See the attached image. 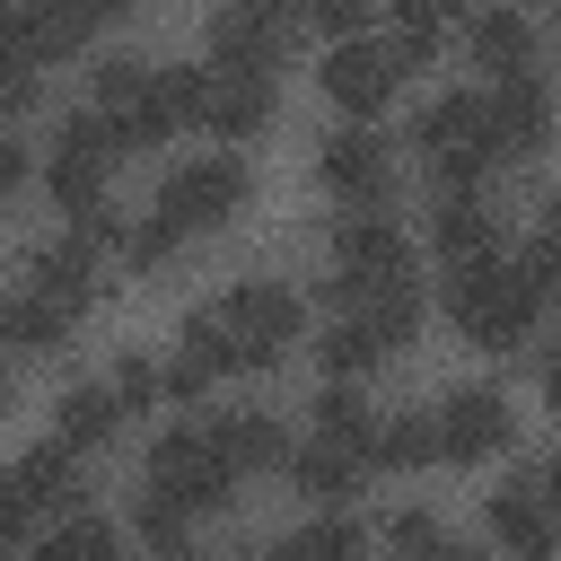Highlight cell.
<instances>
[{
    "mask_svg": "<svg viewBox=\"0 0 561 561\" xmlns=\"http://www.w3.org/2000/svg\"><path fill=\"white\" fill-rule=\"evenodd\" d=\"M149 491L175 500V508H193V517L237 500V473H228V456L210 447V421H184V430H167V438L149 447Z\"/></svg>",
    "mask_w": 561,
    "mask_h": 561,
    "instance_id": "8",
    "label": "cell"
},
{
    "mask_svg": "<svg viewBox=\"0 0 561 561\" xmlns=\"http://www.w3.org/2000/svg\"><path fill=\"white\" fill-rule=\"evenodd\" d=\"M359 552H368L359 517H307L298 535H280V552H272V561H359Z\"/></svg>",
    "mask_w": 561,
    "mask_h": 561,
    "instance_id": "28",
    "label": "cell"
},
{
    "mask_svg": "<svg viewBox=\"0 0 561 561\" xmlns=\"http://www.w3.org/2000/svg\"><path fill=\"white\" fill-rule=\"evenodd\" d=\"M403 18H447V9H465V0H394Z\"/></svg>",
    "mask_w": 561,
    "mask_h": 561,
    "instance_id": "41",
    "label": "cell"
},
{
    "mask_svg": "<svg viewBox=\"0 0 561 561\" xmlns=\"http://www.w3.org/2000/svg\"><path fill=\"white\" fill-rule=\"evenodd\" d=\"M535 491L552 500V517H561V456H543V473H535Z\"/></svg>",
    "mask_w": 561,
    "mask_h": 561,
    "instance_id": "39",
    "label": "cell"
},
{
    "mask_svg": "<svg viewBox=\"0 0 561 561\" xmlns=\"http://www.w3.org/2000/svg\"><path fill=\"white\" fill-rule=\"evenodd\" d=\"M482 105H491V149H500V158H535V149H552V140H561V96H552L535 70L500 79Z\"/></svg>",
    "mask_w": 561,
    "mask_h": 561,
    "instance_id": "14",
    "label": "cell"
},
{
    "mask_svg": "<svg viewBox=\"0 0 561 561\" xmlns=\"http://www.w3.org/2000/svg\"><path fill=\"white\" fill-rule=\"evenodd\" d=\"M26 289H44V298H61V307H88L96 298V245L70 228V237H44L35 254H26Z\"/></svg>",
    "mask_w": 561,
    "mask_h": 561,
    "instance_id": "21",
    "label": "cell"
},
{
    "mask_svg": "<svg viewBox=\"0 0 561 561\" xmlns=\"http://www.w3.org/2000/svg\"><path fill=\"white\" fill-rule=\"evenodd\" d=\"M316 430H324V438H351V447L377 438V412L359 403V377H333V386L316 394Z\"/></svg>",
    "mask_w": 561,
    "mask_h": 561,
    "instance_id": "30",
    "label": "cell"
},
{
    "mask_svg": "<svg viewBox=\"0 0 561 561\" xmlns=\"http://www.w3.org/2000/svg\"><path fill=\"white\" fill-rule=\"evenodd\" d=\"M298 26H307L298 0H228V9L210 18V61H219V70H272Z\"/></svg>",
    "mask_w": 561,
    "mask_h": 561,
    "instance_id": "11",
    "label": "cell"
},
{
    "mask_svg": "<svg viewBox=\"0 0 561 561\" xmlns=\"http://www.w3.org/2000/svg\"><path fill=\"white\" fill-rule=\"evenodd\" d=\"M0 403H9V368H0Z\"/></svg>",
    "mask_w": 561,
    "mask_h": 561,
    "instance_id": "44",
    "label": "cell"
},
{
    "mask_svg": "<svg viewBox=\"0 0 561 561\" xmlns=\"http://www.w3.org/2000/svg\"><path fill=\"white\" fill-rule=\"evenodd\" d=\"M465 53H473L482 70H500V79H517V70L535 61V26H526L517 9H482L473 35H465Z\"/></svg>",
    "mask_w": 561,
    "mask_h": 561,
    "instance_id": "24",
    "label": "cell"
},
{
    "mask_svg": "<svg viewBox=\"0 0 561 561\" xmlns=\"http://www.w3.org/2000/svg\"><path fill=\"white\" fill-rule=\"evenodd\" d=\"M210 324H219V342H228V368H272L289 342H298V298L280 289V280H237L219 307H210Z\"/></svg>",
    "mask_w": 561,
    "mask_h": 561,
    "instance_id": "5",
    "label": "cell"
},
{
    "mask_svg": "<svg viewBox=\"0 0 561 561\" xmlns=\"http://www.w3.org/2000/svg\"><path fill=\"white\" fill-rule=\"evenodd\" d=\"M316 184L333 193V202H351V210H377L386 193H394V158H386V140L377 131H333L324 149H316Z\"/></svg>",
    "mask_w": 561,
    "mask_h": 561,
    "instance_id": "15",
    "label": "cell"
},
{
    "mask_svg": "<svg viewBox=\"0 0 561 561\" xmlns=\"http://www.w3.org/2000/svg\"><path fill=\"white\" fill-rule=\"evenodd\" d=\"M368 289H412V237L394 219H377V210H351L333 228V280H324V298L351 307Z\"/></svg>",
    "mask_w": 561,
    "mask_h": 561,
    "instance_id": "4",
    "label": "cell"
},
{
    "mask_svg": "<svg viewBox=\"0 0 561 561\" xmlns=\"http://www.w3.org/2000/svg\"><path fill=\"white\" fill-rule=\"evenodd\" d=\"M70 324H79V307H61V298H44V289H26V298H9V342L18 351H61L70 342Z\"/></svg>",
    "mask_w": 561,
    "mask_h": 561,
    "instance_id": "26",
    "label": "cell"
},
{
    "mask_svg": "<svg viewBox=\"0 0 561 561\" xmlns=\"http://www.w3.org/2000/svg\"><path fill=\"white\" fill-rule=\"evenodd\" d=\"M210 561H272V552H210Z\"/></svg>",
    "mask_w": 561,
    "mask_h": 561,
    "instance_id": "43",
    "label": "cell"
},
{
    "mask_svg": "<svg viewBox=\"0 0 561 561\" xmlns=\"http://www.w3.org/2000/svg\"><path fill=\"white\" fill-rule=\"evenodd\" d=\"M0 324H9V307H0Z\"/></svg>",
    "mask_w": 561,
    "mask_h": 561,
    "instance_id": "46",
    "label": "cell"
},
{
    "mask_svg": "<svg viewBox=\"0 0 561 561\" xmlns=\"http://www.w3.org/2000/svg\"><path fill=\"white\" fill-rule=\"evenodd\" d=\"M245 193H254L245 158H237V149H219V158H184V167L158 184V202H149V210H158L175 237H202V228L237 219V210H245Z\"/></svg>",
    "mask_w": 561,
    "mask_h": 561,
    "instance_id": "6",
    "label": "cell"
},
{
    "mask_svg": "<svg viewBox=\"0 0 561 561\" xmlns=\"http://www.w3.org/2000/svg\"><path fill=\"white\" fill-rule=\"evenodd\" d=\"M105 386H114V394H123V412H149V403H158V394H167V368H149V359H140V351H123V359H114V377H105Z\"/></svg>",
    "mask_w": 561,
    "mask_h": 561,
    "instance_id": "34",
    "label": "cell"
},
{
    "mask_svg": "<svg viewBox=\"0 0 561 561\" xmlns=\"http://www.w3.org/2000/svg\"><path fill=\"white\" fill-rule=\"evenodd\" d=\"M202 88H210V70H184V61H131V53L96 61V114H114V131L131 149L167 140L175 123H202Z\"/></svg>",
    "mask_w": 561,
    "mask_h": 561,
    "instance_id": "1",
    "label": "cell"
},
{
    "mask_svg": "<svg viewBox=\"0 0 561 561\" xmlns=\"http://www.w3.org/2000/svg\"><path fill=\"white\" fill-rule=\"evenodd\" d=\"M88 35L96 26L79 18V0H0V70H44Z\"/></svg>",
    "mask_w": 561,
    "mask_h": 561,
    "instance_id": "13",
    "label": "cell"
},
{
    "mask_svg": "<svg viewBox=\"0 0 561 561\" xmlns=\"http://www.w3.org/2000/svg\"><path fill=\"white\" fill-rule=\"evenodd\" d=\"M175 254H184V237H175L158 210H140V219L123 228V263H131V272H167Z\"/></svg>",
    "mask_w": 561,
    "mask_h": 561,
    "instance_id": "32",
    "label": "cell"
},
{
    "mask_svg": "<svg viewBox=\"0 0 561 561\" xmlns=\"http://www.w3.org/2000/svg\"><path fill=\"white\" fill-rule=\"evenodd\" d=\"M210 447L228 456V473H237V482H254V473H280V465H289L280 421H272V412H254V403H245V412H210Z\"/></svg>",
    "mask_w": 561,
    "mask_h": 561,
    "instance_id": "20",
    "label": "cell"
},
{
    "mask_svg": "<svg viewBox=\"0 0 561 561\" xmlns=\"http://www.w3.org/2000/svg\"><path fill=\"white\" fill-rule=\"evenodd\" d=\"M359 473H368V447H351V438H307V447H289V482L307 491V500H342V491H359Z\"/></svg>",
    "mask_w": 561,
    "mask_h": 561,
    "instance_id": "22",
    "label": "cell"
},
{
    "mask_svg": "<svg viewBox=\"0 0 561 561\" xmlns=\"http://www.w3.org/2000/svg\"><path fill=\"white\" fill-rule=\"evenodd\" d=\"M18 175H26V149H18V140H9V131H0V193H9V184H18Z\"/></svg>",
    "mask_w": 561,
    "mask_h": 561,
    "instance_id": "38",
    "label": "cell"
},
{
    "mask_svg": "<svg viewBox=\"0 0 561 561\" xmlns=\"http://www.w3.org/2000/svg\"><path fill=\"white\" fill-rule=\"evenodd\" d=\"M412 333H421V289H368V298H351V307L333 316V333H324L316 351H324L333 377H368V368L394 359Z\"/></svg>",
    "mask_w": 561,
    "mask_h": 561,
    "instance_id": "3",
    "label": "cell"
},
{
    "mask_svg": "<svg viewBox=\"0 0 561 561\" xmlns=\"http://www.w3.org/2000/svg\"><path fill=\"white\" fill-rule=\"evenodd\" d=\"M131 535H140L149 561H193V508L158 500L149 482H140V500H131Z\"/></svg>",
    "mask_w": 561,
    "mask_h": 561,
    "instance_id": "25",
    "label": "cell"
},
{
    "mask_svg": "<svg viewBox=\"0 0 561 561\" xmlns=\"http://www.w3.org/2000/svg\"><path fill=\"white\" fill-rule=\"evenodd\" d=\"M412 140H421V167L438 175V184H473V175H491V105L473 96V88H456V96H438L421 123H412Z\"/></svg>",
    "mask_w": 561,
    "mask_h": 561,
    "instance_id": "7",
    "label": "cell"
},
{
    "mask_svg": "<svg viewBox=\"0 0 561 561\" xmlns=\"http://www.w3.org/2000/svg\"><path fill=\"white\" fill-rule=\"evenodd\" d=\"M430 456H438V421L430 412H386L377 438H368V465H394V473H412Z\"/></svg>",
    "mask_w": 561,
    "mask_h": 561,
    "instance_id": "27",
    "label": "cell"
},
{
    "mask_svg": "<svg viewBox=\"0 0 561 561\" xmlns=\"http://www.w3.org/2000/svg\"><path fill=\"white\" fill-rule=\"evenodd\" d=\"M430 53H438V18H403L394 26V61L403 70H430Z\"/></svg>",
    "mask_w": 561,
    "mask_h": 561,
    "instance_id": "36",
    "label": "cell"
},
{
    "mask_svg": "<svg viewBox=\"0 0 561 561\" xmlns=\"http://www.w3.org/2000/svg\"><path fill=\"white\" fill-rule=\"evenodd\" d=\"M202 123H210V140H254V131L272 123V70H219V61H210Z\"/></svg>",
    "mask_w": 561,
    "mask_h": 561,
    "instance_id": "18",
    "label": "cell"
},
{
    "mask_svg": "<svg viewBox=\"0 0 561 561\" xmlns=\"http://www.w3.org/2000/svg\"><path fill=\"white\" fill-rule=\"evenodd\" d=\"M386 543H394L403 561H482V552H465L430 508H394V517H386Z\"/></svg>",
    "mask_w": 561,
    "mask_h": 561,
    "instance_id": "29",
    "label": "cell"
},
{
    "mask_svg": "<svg viewBox=\"0 0 561 561\" xmlns=\"http://www.w3.org/2000/svg\"><path fill=\"white\" fill-rule=\"evenodd\" d=\"M394 79H403V61H394V44H368V35H342V44L324 53V96H333L342 114H377V105L394 96Z\"/></svg>",
    "mask_w": 561,
    "mask_h": 561,
    "instance_id": "17",
    "label": "cell"
},
{
    "mask_svg": "<svg viewBox=\"0 0 561 561\" xmlns=\"http://www.w3.org/2000/svg\"><path fill=\"white\" fill-rule=\"evenodd\" d=\"M543 403H552V412H561V342H552V351H543Z\"/></svg>",
    "mask_w": 561,
    "mask_h": 561,
    "instance_id": "40",
    "label": "cell"
},
{
    "mask_svg": "<svg viewBox=\"0 0 561 561\" xmlns=\"http://www.w3.org/2000/svg\"><path fill=\"white\" fill-rule=\"evenodd\" d=\"M491 543H500V561H561V517L535 491V473L491 491Z\"/></svg>",
    "mask_w": 561,
    "mask_h": 561,
    "instance_id": "16",
    "label": "cell"
},
{
    "mask_svg": "<svg viewBox=\"0 0 561 561\" xmlns=\"http://www.w3.org/2000/svg\"><path fill=\"white\" fill-rule=\"evenodd\" d=\"M123 421H131V412H123V394H114V386H70V394L53 403V438H61L70 456L105 447V438H114Z\"/></svg>",
    "mask_w": 561,
    "mask_h": 561,
    "instance_id": "23",
    "label": "cell"
},
{
    "mask_svg": "<svg viewBox=\"0 0 561 561\" xmlns=\"http://www.w3.org/2000/svg\"><path fill=\"white\" fill-rule=\"evenodd\" d=\"M552 35H561V0H552Z\"/></svg>",
    "mask_w": 561,
    "mask_h": 561,
    "instance_id": "45",
    "label": "cell"
},
{
    "mask_svg": "<svg viewBox=\"0 0 561 561\" xmlns=\"http://www.w3.org/2000/svg\"><path fill=\"white\" fill-rule=\"evenodd\" d=\"M123 9H131V0H79V18H88V26H105V18H123Z\"/></svg>",
    "mask_w": 561,
    "mask_h": 561,
    "instance_id": "42",
    "label": "cell"
},
{
    "mask_svg": "<svg viewBox=\"0 0 561 561\" xmlns=\"http://www.w3.org/2000/svg\"><path fill=\"white\" fill-rule=\"evenodd\" d=\"M526 272H535L543 298H561V193L543 202V228H535V245H526Z\"/></svg>",
    "mask_w": 561,
    "mask_h": 561,
    "instance_id": "33",
    "label": "cell"
},
{
    "mask_svg": "<svg viewBox=\"0 0 561 561\" xmlns=\"http://www.w3.org/2000/svg\"><path fill=\"white\" fill-rule=\"evenodd\" d=\"M123 149H131V140L114 131V114H70V123H61V149H53V167H44L53 202H61L70 219L96 210V202H105V175H114Z\"/></svg>",
    "mask_w": 561,
    "mask_h": 561,
    "instance_id": "9",
    "label": "cell"
},
{
    "mask_svg": "<svg viewBox=\"0 0 561 561\" xmlns=\"http://www.w3.org/2000/svg\"><path fill=\"white\" fill-rule=\"evenodd\" d=\"M430 421H438V456H447V465H482V456H500L508 430H517V412H508L500 386H447V394L430 403Z\"/></svg>",
    "mask_w": 561,
    "mask_h": 561,
    "instance_id": "12",
    "label": "cell"
},
{
    "mask_svg": "<svg viewBox=\"0 0 561 561\" xmlns=\"http://www.w3.org/2000/svg\"><path fill=\"white\" fill-rule=\"evenodd\" d=\"M44 561H131V552H123V535H114L105 517H70V526L44 543Z\"/></svg>",
    "mask_w": 561,
    "mask_h": 561,
    "instance_id": "31",
    "label": "cell"
},
{
    "mask_svg": "<svg viewBox=\"0 0 561 561\" xmlns=\"http://www.w3.org/2000/svg\"><path fill=\"white\" fill-rule=\"evenodd\" d=\"M35 105V70H0V114H26Z\"/></svg>",
    "mask_w": 561,
    "mask_h": 561,
    "instance_id": "37",
    "label": "cell"
},
{
    "mask_svg": "<svg viewBox=\"0 0 561 561\" xmlns=\"http://www.w3.org/2000/svg\"><path fill=\"white\" fill-rule=\"evenodd\" d=\"M35 561H44V552H35Z\"/></svg>",
    "mask_w": 561,
    "mask_h": 561,
    "instance_id": "47",
    "label": "cell"
},
{
    "mask_svg": "<svg viewBox=\"0 0 561 561\" xmlns=\"http://www.w3.org/2000/svg\"><path fill=\"white\" fill-rule=\"evenodd\" d=\"M430 245L447 263H473V254H500V210L473 193V184H447L438 210H430Z\"/></svg>",
    "mask_w": 561,
    "mask_h": 561,
    "instance_id": "19",
    "label": "cell"
},
{
    "mask_svg": "<svg viewBox=\"0 0 561 561\" xmlns=\"http://www.w3.org/2000/svg\"><path fill=\"white\" fill-rule=\"evenodd\" d=\"M447 316H456V333H465L473 351H526V342H535V316H543V289H535L526 263L473 254V263H456V280H447Z\"/></svg>",
    "mask_w": 561,
    "mask_h": 561,
    "instance_id": "2",
    "label": "cell"
},
{
    "mask_svg": "<svg viewBox=\"0 0 561 561\" xmlns=\"http://www.w3.org/2000/svg\"><path fill=\"white\" fill-rule=\"evenodd\" d=\"M368 9H377V0H298V18H307V26H324L333 44H342V35H359V26H368Z\"/></svg>",
    "mask_w": 561,
    "mask_h": 561,
    "instance_id": "35",
    "label": "cell"
},
{
    "mask_svg": "<svg viewBox=\"0 0 561 561\" xmlns=\"http://www.w3.org/2000/svg\"><path fill=\"white\" fill-rule=\"evenodd\" d=\"M70 491H79L70 447H61V438H53V447H26V456L0 473V543H26L35 517H61V508H70Z\"/></svg>",
    "mask_w": 561,
    "mask_h": 561,
    "instance_id": "10",
    "label": "cell"
}]
</instances>
